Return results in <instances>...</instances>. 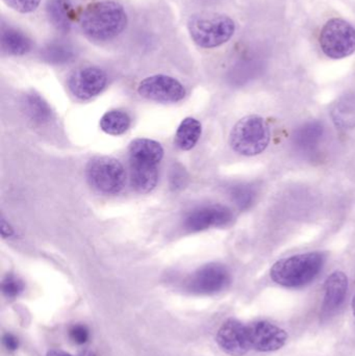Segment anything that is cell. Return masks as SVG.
Here are the masks:
<instances>
[{
    "label": "cell",
    "instance_id": "obj_29",
    "mask_svg": "<svg viewBox=\"0 0 355 356\" xmlns=\"http://www.w3.org/2000/svg\"><path fill=\"white\" fill-rule=\"evenodd\" d=\"M171 181H172L173 188H181L183 186V181H185V177H183V173L179 172V170H173L172 177H171Z\"/></svg>",
    "mask_w": 355,
    "mask_h": 356
},
{
    "label": "cell",
    "instance_id": "obj_9",
    "mask_svg": "<svg viewBox=\"0 0 355 356\" xmlns=\"http://www.w3.org/2000/svg\"><path fill=\"white\" fill-rule=\"evenodd\" d=\"M108 83L106 73L95 66L77 69L69 77L71 93L79 99L87 100L101 93Z\"/></svg>",
    "mask_w": 355,
    "mask_h": 356
},
{
    "label": "cell",
    "instance_id": "obj_14",
    "mask_svg": "<svg viewBox=\"0 0 355 356\" xmlns=\"http://www.w3.org/2000/svg\"><path fill=\"white\" fill-rule=\"evenodd\" d=\"M323 136L324 127L322 123L319 121H310L296 129L293 136V144L296 149L302 154H311L319 147Z\"/></svg>",
    "mask_w": 355,
    "mask_h": 356
},
{
    "label": "cell",
    "instance_id": "obj_21",
    "mask_svg": "<svg viewBox=\"0 0 355 356\" xmlns=\"http://www.w3.org/2000/svg\"><path fill=\"white\" fill-rule=\"evenodd\" d=\"M131 127V118L123 111L113 110L106 113L100 120V127L104 133L120 136Z\"/></svg>",
    "mask_w": 355,
    "mask_h": 356
},
{
    "label": "cell",
    "instance_id": "obj_16",
    "mask_svg": "<svg viewBox=\"0 0 355 356\" xmlns=\"http://www.w3.org/2000/svg\"><path fill=\"white\" fill-rule=\"evenodd\" d=\"M46 13L52 26L62 33H68L72 27L73 10L71 0H48Z\"/></svg>",
    "mask_w": 355,
    "mask_h": 356
},
{
    "label": "cell",
    "instance_id": "obj_23",
    "mask_svg": "<svg viewBox=\"0 0 355 356\" xmlns=\"http://www.w3.org/2000/svg\"><path fill=\"white\" fill-rule=\"evenodd\" d=\"M333 122L341 129H352L355 127L354 102H342L333 108L331 112Z\"/></svg>",
    "mask_w": 355,
    "mask_h": 356
},
{
    "label": "cell",
    "instance_id": "obj_17",
    "mask_svg": "<svg viewBox=\"0 0 355 356\" xmlns=\"http://www.w3.org/2000/svg\"><path fill=\"white\" fill-rule=\"evenodd\" d=\"M164 156L162 145L150 139H137L129 145V161L158 165Z\"/></svg>",
    "mask_w": 355,
    "mask_h": 356
},
{
    "label": "cell",
    "instance_id": "obj_4",
    "mask_svg": "<svg viewBox=\"0 0 355 356\" xmlns=\"http://www.w3.org/2000/svg\"><path fill=\"white\" fill-rule=\"evenodd\" d=\"M270 129L264 118L258 115L244 117L233 127L229 144L237 154L254 156L262 154L270 143Z\"/></svg>",
    "mask_w": 355,
    "mask_h": 356
},
{
    "label": "cell",
    "instance_id": "obj_15",
    "mask_svg": "<svg viewBox=\"0 0 355 356\" xmlns=\"http://www.w3.org/2000/svg\"><path fill=\"white\" fill-rule=\"evenodd\" d=\"M131 179L137 192L142 194L151 192L158 184V165L131 161Z\"/></svg>",
    "mask_w": 355,
    "mask_h": 356
},
{
    "label": "cell",
    "instance_id": "obj_25",
    "mask_svg": "<svg viewBox=\"0 0 355 356\" xmlns=\"http://www.w3.org/2000/svg\"><path fill=\"white\" fill-rule=\"evenodd\" d=\"M25 284L22 280L14 274H8L1 282V290L8 299H15L22 294Z\"/></svg>",
    "mask_w": 355,
    "mask_h": 356
},
{
    "label": "cell",
    "instance_id": "obj_20",
    "mask_svg": "<svg viewBox=\"0 0 355 356\" xmlns=\"http://www.w3.org/2000/svg\"><path fill=\"white\" fill-rule=\"evenodd\" d=\"M44 60L53 65H63L75 58V49L70 43L65 41H52L42 49Z\"/></svg>",
    "mask_w": 355,
    "mask_h": 356
},
{
    "label": "cell",
    "instance_id": "obj_18",
    "mask_svg": "<svg viewBox=\"0 0 355 356\" xmlns=\"http://www.w3.org/2000/svg\"><path fill=\"white\" fill-rule=\"evenodd\" d=\"M1 47L6 54L21 56L31 51L33 42L23 31L8 27L2 31Z\"/></svg>",
    "mask_w": 355,
    "mask_h": 356
},
{
    "label": "cell",
    "instance_id": "obj_5",
    "mask_svg": "<svg viewBox=\"0 0 355 356\" xmlns=\"http://www.w3.org/2000/svg\"><path fill=\"white\" fill-rule=\"evenodd\" d=\"M319 43L329 58L333 60L347 58L355 52V29L344 19H331L321 29Z\"/></svg>",
    "mask_w": 355,
    "mask_h": 356
},
{
    "label": "cell",
    "instance_id": "obj_30",
    "mask_svg": "<svg viewBox=\"0 0 355 356\" xmlns=\"http://www.w3.org/2000/svg\"><path fill=\"white\" fill-rule=\"evenodd\" d=\"M1 234L3 236H10V234H13L12 228H10V226L8 225V224H6V222L4 221V220H2Z\"/></svg>",
    "mask_w": 355,
    "mask_h": 356
},
{
    "label": "cell",
    "instance_id": "obj_8",
    "mask_svg": "<svg viewBox=\"0 0 355 356\" xmlns=\"http://www.w3.org/2000/svg\"><path fill=\"white\" fill-rule=\"evenodd\" d=\"M138 93L152 102L175 104L185 98V89L177 79L158 74L143 79L138 86Z\"/></svg>",
    "mask_w": 355,
    "mask_h": 356
},
{
    "label": "cell",
    "instance_id": "obj_12",
    "mask_svg": "<svg viewBox=\"0 0 355 356\" xmlns=\"http://www.w3.org/2000/svg\"><path fill=\"white\" fill-rule=\"evenodd\" d=\"M233 216L225 205L212 204L198 207L185 220V227L190 232H202L210 227H222L231 223Z\"/></svg>",
    "mask_w": 355,
    "mask_h": 356
},
{
    "label": "cell",
    "instance_id": "obj_1",
    "mask_svg": "<svg viewBox=\"0 0 355 356\" xmlns=\"http://www.w3.org/2000/svg\"><path fill=\"white\" fill-rule=\"evenodd\" d=\"M127 22L124 8L113 0L92 2L79 17L83 35L96 42H108L118 37L127 26Z\"/></svg>",
    "mask_w": 355,
    "mask_h": 356
},
{
    "label": "cell",
    "instance_id": "obj_26",
    "mask_svg": "<svg viewBox=\"0 0 355 356\" xmlns=\"http://www.w3.org/2000/svg\"><path fill=\"white\" fill-rule=\"evenodd\" d=\"M3 2L8 8L20 14H29L39 8L41 0H3Z\"/></svg>",
    "mask_w": 355,
    "mask_h": 356
},
{
    "label": "cell",
    "instance_id": "obj_31",
    "mask_svg": "<svg viewBox=\"0 0 355 356\" xmlns=\"http://www.w3.org/2000/svg\"><path fill=\"white\" fill-rule=\"evenodd\" d=\"M46 356H73L70 353H65V351L60 350V349H52L47 353Z\"/></svg>",
    "mask_w": 355,
    "mask_h": 356
},
{
    "label": "cell",
    "instance_id": "obj_6",
    "mask_svg": "<svg viewBox=\"0 0 355 356\" xmlns=\"http://www.w3.org/2000/svg\"><path fill=\"white\" fill-rule=\"evenodd\" d=\"M125 170L118 160L110 156H97L87 166V177L96 190L106 194H117L122 190Z\"/></svg>",
    "mask_w": 355,
    "mask_h": 356
},
{
    "label": "cell",
    "instance_id": "obj_13",
    "mask_svg": "<svg viewBox=\"0 0 355 356\" xmlns=\"http://www.w3.org/2000/svg\"><path fill=\"white\" fill-rule=\"evenodd\" d=\"M348 291V278L342 271H336L327 277L324 284V298L322 313L331 315L335 313L345 300Z\"/></svg>",
    "mask_w": 355,
    "mask_h": 356
},
{
    "label": "cell",
    "instance_id": "obj_22",
    "mask_svg": "<svg viewBox=\"0 0 355 356\" xmlns=\"http://www.w3.org/2000/svg\"><path fill=\"white\" fill-rule=\"evenodd\" d=\"M25 108L31 118L38 122H45L51 117V110L48 104L35 93L28 94L25 97Z\"/></svg>",
    "mask_w": 355,
    "mask_h": 356
},
{
    "label": "cell",
    "instance_id": "obj_19",
    "mask_svg": "<svg viewBox=\"0 0 355 356\" xmlns=\"http://www.w3.org/2000/svg\"><path fill=\"white\" fill-rule=\"evenodd\" d=\"M201 124L194 118H185L179 125L175 135V144L181 150H190L199 141Z\"/></svg>",
    "mask_w": 355,
    "mask_h": 356
},
{
    "label": "cell",
    "instance_id": "obj_10",
    "mask_svg": "<svg viewBox=\"0 0 355 356\" xmlns=\"http://www.w3.org/2000/svg\"><path fill=\"white\" fill-rule=\"evenodd\" d=\"M251 349L258 353H274L285 346L288 334L283 328L267 321H258L248 325Z\"/></svg>",
    "mask_w": 355,
    "mask_h": 356
},
{
    "label": "cell",
    "instance_id": "obj_27",
    "mask_svg": "<svg viewBox=\"0 0 355 356\" xmlns=\"http://www.w3.org/2000/svg\"><path fill=\"white\" fill-rule=\"evenodd\" d=\"M69 337L75 344L83 345L89 340V330L83 324H75L69 330Z\"/></svg>",
    "mask_w": 355,
    "mask_h": 356
},
{
    "label": "cell",
    "instance_id": "obj_24",
    "mask_svg": "<svg viewBox=\"0 0 355 356\" xmlns=\"http://www.w3.org/2000/svg\"><path fill=\"white\" fill-rule=\"evenodd\" d=\"M231 200L240 209H248L256 200V191L249 184H237L229 191Z\"/></svg>",
    "mask_w": 355,
    "mask_h": 356
},
{
    "label": "cell",
    "instance_id": "obj_33",
    "mask_svg": "<svg viewBox=\"0 0 355 356\" xmlns=\"http://www.w3.org/2000/svg\"><path fill=\"white\" fill-rule=\"evenodd\" d=\"M352 313H354V316L355 317V296L354 299H352Z\"/></svg>",
    "mask_w": 355,
    "mask_h": 356
},
{
    "label": "cell",
    "instance_id": "obj_3",
    "mask_svg": "<svg viewBox=\"0 0 355 356\" xmlns=\"http://www.w3.org/2000/svg\"><path fill=\"white\" fill-rule=\"evenodd\" d=\"M188 31L198 47L212 49L233 38L236 23L226 15L195 14L188 20Z\"/></svg>",
    "mask_w": 355,
    "mask_h": 356
},
{
    "label": "cell",
    "instance_id": "obj_2",
    "mask_svg": "<svg viewBox=\"0 0 355 356\" xmlns=\"http://www.w3.org/2000/svg\"><path fill=\"white\" fill-rule=\"evenodd\" d=\"M325 259L324 253L317 251L279 259L271 268V280L283 288H302L319 275Z\"/></svg>",
    "mask_w": 355,
    "mask_h": 356
},
{
    "label": "cell",
    "instance_id": "obj_32",
    "mask_svg": "<svg viewBox=\"0 0 355 356\" xmlns=\"http://www.w3.org/2000/svg\"><path fill=\"white\" fill-rule=\"evenodd\" d=\"M77 356H96L95 353H92V351H83L81 355Z\"/></svg>",
    "mask_w": 355,
    "mask_h": 356
},
{
    "label": "cell",
    "instance_id": "obj_11",
    "mask_svg": "<svg viewBox=\"0 0 355 356\" xmlns=\"http://www.w3.org/2000/svg\"><path fill=\"white\" fill-rule=\"evenodd\" d=\"M217 344L221 350L231 356H244L251 349L248 326L236 319H229L219 328Z\"/></svg>",
    "mask_w": 355,
    "mask_h": 356
},
{
    "label": "cell",
    "instance_id": "obj_7",
    "mask_svg": "<svg viewBox=\"0 0 355 356\" xmlns=\"http://www.w3.org/2000/svg\"><path fill=\"white\" fill-rule=\"evenodd\" d=\"M231 282V272L226 266L210 263L202 266L190 276L185 288L192 294L214 295L229 288Z\"/></svg>",
    "mask_w": 355,
    "mask_h": 356
},
{
    "label": "cell",
    "instance_id": "obj_28",
    "mask_svg": "<svg viewBox=\"0 0 355 356\" xmlns=\"http://www.w3.org/2000/svg\"><path fill=\"white\" fill-rule=\"evenodd\" d=\"M2 344H3L4 348L8 351H16L19 347V341L14 334H6L2 337Z\"/></svg>",
    "mask_w": 355,
    "mask_h": 356
}]
</instances>
